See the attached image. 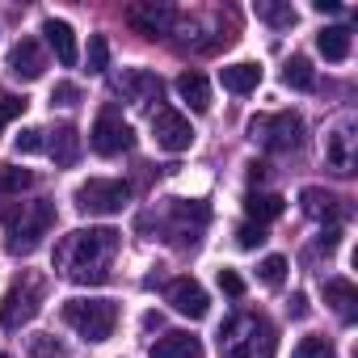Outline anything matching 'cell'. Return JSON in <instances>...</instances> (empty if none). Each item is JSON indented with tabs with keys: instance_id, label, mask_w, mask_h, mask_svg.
<instances>
[{
	"instance_id": "obj_1",
	"label": "cell",
	"mask_w": 358,
	"mask_h": 358,
	"mask_svg": "<svg viewBox=\"0 0 358 358\" xmlns=\"http://www.w3.org/2000/svg\"><path fill=\"white\" fill-rule=\"evenodd\" d=\"M114 253H118V232L114 228H80V232H68L55 245V266L72 282H106Z\"/></svg>"
},
{
	"instance_id": "obj_2",
	"label": "cell",
	"mask_w": 358,
	"mask_h": 358,
	"mask_svg": "<svg viewBox=\"0 0 358 358\" xmlns=\"http://www.w3.org/2000/svg\"><path fill=\"white\" fill-rule=\"evenodd\" d=\"M278 333L266 316L236 312L220 329V358H274Z\"/></svg>"
},
{
	"instance_id": "obj_3",
	"label": "cell",
	"mask_w": 358,
	"mask_h": 358,
	"mask_svg": "<svg viewBox=\"0 0 358 358\" xmlns=\"http://www.w3.org/2000/svg\"><path fill=\"white\" fill-rule=\"evenodd\" d=\"M55 224V207L51 203H22V211L9 215V253L22 257V253H34L43 245V236L51 232Z\"/></svg>"
},
{
	"instance_id": "obj_4",
	"label": "cell",
	"mask_w": 358,
	"mask_h": 358,
	"mask_svg": "<svg viewBox=\"0 0 358 358\" xmlns=\"http://www.w3.org/2000/svg\"><path fill=\"white\" fill-rule=\"evenodd\" d=\"M64 324L76 329L85 341H106L118 324V308H114V299H68Z\"/></svg>"
},
{
	"instance_id": "obj_5",
	"label": "cell",
	"mask_w": 358,
	"mask_h": 358,
	"mask_svg": "<svg viewBox=\"0 0 358 358\" xmlns=\"http://www.w3.org/2000/svg\"><path fill=\"white\" fill-rule=\"evenodd\" d=\"M249 135L266 148V152H295L303 143V118L295 110H278V114H257L249 122Z\"/></svg>"
},
{
	"instance_id": "obj_6",
	"label": "cell",
	"mask_w": 358,
	"mask_h": 358,
	"mask_svg": "<svg viewBox=\"0 0 358 358\" xmlns=\"http://www.w3.org/2000/svg\"><path fill=\"white\" fill-rule=\"evenodd\" d=\"M131 203V186L118 177H93L76 190V211L80 215H118Z\"/></svg>"
},
{
	"instance_id": "obj_7",
	"label": "cell",
	"mask_w": 358,
	"mask_h": 358,
	"mask_svg": "<svg viewBox=\"0 0 358 358\" xmlns=\"http://www.w3.org/2000/svg\"><path fill=\"white\" fill-rule=\"evenodd\" d=\"M89 143H93L97 156H118V152H127L135 143V135H131V127L122 122L118 110H101L97 122H93V131H89Z\"/></svg>"
},
{
	"instance_id": "obj_8",
	"label": "cell",
	"mask_w": 358,
	"mask_h": 358,
	"mask_svg": "<svg viewBox=\"0 0 358 358\" xmlns=\"http://www.w3.org/2000/svg\"><path fill=\"white\" fill-rule=\"evenodd\" d=\"M152 135H156V143L164 148V152H186L190 143H194V127H190V118L186 114H177V110H156L152 114Z\"/></svg>"
},
{
	"instance_id": "obj_9",
	"label": "cell",
	"mask_w": 358,
	"mask_h": 358,
	"mask_svg": "<svg viewBox=\"0 0 358 358\" xmlns=\"http://www.w3.org/2000/svg\"><path fill=\"white\" fill-rule=\"evenodd\" d=\"M38 299H43V287L38 282H13L9 287V295H5V303H0V324L5 329H17V324H26L34 312H38Z\"/></svg>"
},
{
	"instance_id": "obj_10",
	"label": "cell",
	"mask_w": 358,
	"mask_h": 358,
	"mask_svg": "<svg viewBox=\"0 0 358 358\" xmlns=\"http://www.w3.org/2000/svg\"><path fill=\"white\" fill-rule=\"evenodd\" d=\"M127 22H131V30H139L143 38H160V34L173 30L177 9H173V5H156V0H143V5H131V9H127Z\"/></svg>"
},
{
	"instance_id": "obj_11",
	"label": "cell",
	"mask_w": 358,
	"mask_h": 358,
	"mask_svg": "<svg viewBox=\"0 0 358 358\" xmlns=\"http://www.w3.org/2000/svg\"><path fill=\"white\" fill-rule=\"evenodd\" d=\"M118 93L131 101V106H152V101H160L164 97V80L156 76V72H148V68H131V72H122L118 76Z\"/></svg>"
},
{
	"instance_id": "obj_12",
	"label": "cell",
	"mask_w": 358,
	"mask_h": 358,
	"mask_svg": "<svg viewBox=\"0 0 358 358\" xmlns=\"http://www.w3.org/2000/svg\"><path fill=\"white\" fill-rule=\"evenodd\" d=\"M354 143H358V135H354V122L350 118H341L329 135H324V160L337 169V173H354V164H358V152H354Z\"/></svg>"
},
{
	"instance_id": "obj_13",
	"label": "cell",
	"mask_w": 358,
	"mask_h": 358,
	"mask_svg": "<svg viewBox=\"0 0 358 358\" xmlns=\"http://www.w3.org/2000/svg\"><path fill=\"white\" fill-rule=\"evenodd\" d=\"M169 303H173V312H182V316H190V320H203L207 308H211L207 291H203L194 278H173V282H169Z\"/></svg>"
},
{
	"instance_id": "obj_14",
	"label": "cell",
	"mask_w": 358,
	"mask_h": 358,
	"mask_svg": "<svg viewBox=\"0 0 358 358\" xmlns=\"http://www.w3.org/2000/svg\"><path fill=\"white\" fill-rule=\"evenodd\" d=\"M43 34H47V43H51V51H55V59H59L64 68H72V64L80 59V47H76V34H72V26H68V22H59V17H47V22H43Z\"/></svg>"
},
{
	"instance_id": "obj_15",
	"label": "cell",
	"mask_w": 358,
	"mask_h": 358,
	"mask_svg": "<svg viewBox=\"0 0 358 358\" xmlns=\"http://www.w3.org/2000/svg\"><path fill=\"white\" fill-rule=\"evenodd\" d=\"M43 68H47L43 47H38L34 38H22V43L13 47V55H9V72H13V76H22V80H38V76H43Z\"/></svg>"
},
{
	"instance_id": "obj_16",
	"label": "cell",
	"mask_w": 358,
	"mask_h": 358,
	"mask_svg": "<svg viewBox=\"0 0 358 358\" xmlns=\"http://www.w3.org/2000/svg\"><path fill=\"white\" fill-rule=\"evenodd\" d=\"M177 97H182L194 114H207L211 110V85L203 72H182L177 76Z\"/></svg>"
},
{
	"instance_id": "obj_17",
	"label": "cell",
	"mask_w": 358,
	"mask_h": 358,
	"mask_svg": "<svg viewBox=\"0 0 358 358\" xmlns=\"http://www.w3.org/2000/svg\"><path fill=\"white\" fill-rule=\"evenodd\" d=\"M299 207H303L308 220H337V215H341V199L329 194V190H320V186H308V190L299 194Z\"/></svg>"
},
{
	"instance_id": "obj_18",
	"label": "cell",
	"mask_w": 358,
	"mask_h": 358,
	"mask_svg": "<svg viewBox=\"0 0 358 358\" xmlns=\"http://www.w3.org/2000/svg\"><path fill=\"white\" fill-rule=\"evenodd\" d=\"M324 303L341 316V320H354V303H358V291L350 278H329L324 282Z\"/></svg>"
},
{
	"instance_id": "obj_19",
	"label": "cell",
	"mask_w": 358,
	"mask_h": 358,
	"mask_svg": "<svg viewBox=\"0 0 358 358\" xmlns=\"http://www.w3.org/2000/svg\"><path fill=\"white\" fill-rule=\"evenodd\" d=\"M148 354L152 358H199V341L190 333H164V337L152 341Z\"/></svg>"
},
{
	"instance_id": "obj_20",
	"label": "cell",
	"mask_w": 358,
	"mask_h": 358,
	"mask_svg": "<svg viewBox=\"0 0 358 358\" xmlns=\"http://www.w3.org/2000/svg\"><path fill=\"white\" fill-rule=\"evenodd\" d=\"M220 80L228 93H253L262 85V68L257 64H228V68H220Z\"/></svg>"
},
{
	"instance_id": "obj_21",
	"label": "cell",
	"mask_w": 358,
	"mask_h": 358,
	"mask_svg": "<svg viewBox=\"0 0 358 358\" xmlns=\"http://www.w3.org/2000/svg\"><path fill=\"white\" fill-rule=\"evenodd\" d=\"M316 47H320V55H324L329 64H341V59L350 55V26H324V30L316 34Z\"/></svg>"
},
{
	"instance_id": "obj_22",
	"label": "cell",
	"mask_w": 358,
	"mask_h": 358,
	"mask_svg": "<svg viewBox=\"0 0 358 358\" xmlns=\"http://www.w3.org/2000/svg\"><path fill=\"white\" fill-rule=\"evenodd\" d=\"M47 152L55 156V164H76V156H80V135H76V127H55Z\"/></svg>"
},
{
	"instance_id": "obj_23",
	"label": "cell",
	"mask_w": 358,
	"mask_h": 358,
	"mask_svg": "<svg viewBox=\"0 0 358 358\" xmlns=\"http://www.w3.org/2000/svg\"><path fill=\"white\" fill-rule=\"evenodd\" d=\"M282 207H287V203H282L278 194H249V199H245V215H249L253 224H262V228H266L270 220H278Z\"/></svg>"
},
{
	"instance_id": "obj_24",
	"label": "cell",
	"mask_w": 358,
	"mask_h": 358,
	"mask_svg": "<svg viewBox=\"0 0 358 358\" xmlns=\"http://www.w3.org/2000/svg\"><path fill=\"white\" fill-rule=\"evenodd\" d=\"M282 85H287V89H312V85H316L312 64H308L303 55H291V59L282 64Z\"/></svg>"
},
{
	"instance_id": "obj_25",
	"label": "cell",
	"mask_w": 358,
	"mask_h": 358,
	"mask_svg": "<svg viewBox=\"0 0 358 358\" xmlns=\"http://www.w3.org/2000/svg\"><path fill=\"white\" fill-rule=\"evenodd\" d=\"M106 68H110V43L101 34H93L89 38V51H85V72L89 76H101Z\"/></svg>"
},
{
	"instance_id": "obj_26",
	"label": "cell",
	"mask_w": 358,
	"mask_h": 358,
	"mask_svg": "<svg viewBox=\"0 0 358 358\" xmlns=\"http://www.w3.org/2000/svg\"><path fill=\"white\" fill-rule=\"evenodd\" d=\"M257 17L270 22V26H291V22H295V9H291V5H274V0H262V5H257Z\"/></svg>"
},
{
	"instance_id": "obj_27",
	"label": "cell",
	"mask_w": 358,
	"mask_h": 358,
	"mask_svg": "<svg viewBox=\"0 0 358 358\" xmlns=\"http://www.w3.org/2000/svg\"><path fill=\"white\" fill-rule=\"evenodd\" d=\"M291 358H337V354H333L329 337H303V341L295 345V354H291Z\"/></svg>"
},
{
	"instance_id": "obj_28",
	"label": "cell",
	"mask_w": 358,
	"mask_h": 358,
	"mask_svg": "<svg viewBox=\"0 0 358 358\" xmlns=\"http://www.w3.org/2000/svg\"><path fill=\"white\" fill-rule=\"evenodd\" d=\"M26 186H34V173L30 169H5V173H0V190H5V194H17Z\"/></svg>"
},
{
	"instance_id": "obj_29",
	"label": "cell",
	"mask_w": 358,
	"mask_h": 358,
	"mask_svg": "<svg viewBox=\"0 0 358 358\" xmlns=\"http://www.w3.org/2000/svg\"><path fill=\"white\" fill-rule=\"evenodd\" d=\"M257 274H262V282H266V287H282V278H287V257H278V253H274V257H266Z\"/></svg>"
},
{
	"instance_id": "obj_30",
	"label": "cell",
	"mask_w": 358,
	"mask_h": 358,
	"mask_svg": "<svg viewBox=\"0 0 358 358\" xmlns=\"http://www.w3.org/2000/svg\"><path fill=\"white\" fill-rule=\"evenodd\" d=\"M26 110V97H17V93H5V89H0V131H5L17 114Z\"/></svg>"
},
{
	"instance_id": "obj_31",
	"label": "cell",
	"mask_w": 358,
	"mask_h": 358,
	"mask_svg": "<svg viewBox=\"0 0 358 358\" xmlns=\"http://www.w3.org/2000/svg\"><path fill=\"white\" fill-rule=\"evenodd\" d=\"M43 148H47V139H43L38 127H26V131L17 135V152H22V156H34V152H43Z\"/></svg>"
},
{
	"instance_id": "obj_32",
	"label": "cell",
	"mask_w": 358,
	"mask_h": 358,
	"mask_svg": "<svg viewBox=\"0 0 358 358\" xmlns=\"http://www.w3.org/2000/svg\"><path fill=\"white\" fill-rule=\"evenodd\" d=\"M51 101H55V106H76V101H80V85H72V80H59V85L51 89Z\"/></svg>"
},
{
	"instance_id": "obj_33",
	"label": "cell",
	"mask_w": 358,
	"mask_h": 358,
	"mask_svg": "<svg viewBox=\"0 0 358 358\" xmlns=\"http://www.w3.org/2000/svg\"><path fill=\"white\" fill-rule=\"evenodd\" d=\"M262 241H266V228H262V224H245V228L236 232V245H241V249H257Z\"/></svg>"
},
{
	"instance_id": "obj_34",
	"label": "cell",
	"mask_w": 358,
	"mask_h": 358,
	"mask_svg": "<svg viewBox=\"0 0 358 358\" xmlns=\"http://www.w3.org/2000/svg\"><path fill=\"white\" fill-rule=\"evenodd\" d=\"M220 287H224V295H232V299L245 295V278H241L236 270H220Z\"/></svg>"
},
{
	"instance_id": "obj_35",
	"label": "cell",
	"mask_w": 358,
	"mask_h": 358,
	"mask_svg": "<svg viewBox=\"0 0 358 358\" xmlns=\"http://www.w3.org/2000/svg\"><path fill=\"white\" fill-rule=\"evenodd\" d=\"M34 358H64V350L51 337H34Z\"/></svg>"
},
{
	"instance_id": "obj_36",
	"label": "cell",
	"mask_w": 358,
	"mask_h": 358,
	"mask_svg": "<svg viewBox=\"0 0 358 358\" xmlns=\"http://www.w3.org/2000/svg\"><path fill=\"white\" fill-rule=\"evenodd\" d=\"M337 241H341V232H337V228H329V232H320V241H316V249H324V253H333V249H337Z\"/></svg>"
},
{
	"instance_id": "obj_37",
	"label": "cell",
	"mask_w": 358,
	"mask_h": 358,
	"mask_svg": "<svg viewBox=\"0 0 358 358\" xmlns=\"http://www.w3.org/2000/svg\"><path fill=\"white\" fill-rule=\"evenodd\" d=\"M312 9H316V13H341L337 0H312Z\"/></svg>"
},
{
	"instance_id": "obj_38",
	"label": "cell",
	"mask_w": 358,
	"mask_h": 358,
	"mask_svg": "<svg viewBox=\"0 0 358 358\" xmlns=\"http://www.w3.org/2000/svg\"><path fill=\"white\" fill-rule=\"evenodd\" d=\"M291 312H295V316H308V299H303V295H295V299H291Z\"/></svg>"
}]
</instances>
